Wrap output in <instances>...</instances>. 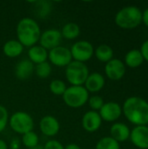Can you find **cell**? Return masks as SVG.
Wrapping results in <instances>:
<instances>
[{
  "mask_svg": "<svg viewBox=\"0 0 148 149\" xmlns=\"http://www.w3.org/2000/svg\"><path fill=\"white\" fill-rule=\"evenodd\" d=\"M122 113L129 122L135 126L148 124V102L140 97L133 96L126 100Z\"/></svg>",
  "mask_w": 148,
  "mask_h": 149,
  "instance_id": "cell-1",
  "label": "cell"
},
{
  "mask_svg": "<svg viewBox=\"0 0 148 149\" xmlns=\"http://www.w3.org/2000/svg\"><path fill=\"white\" fill-rule=\"evenodd\" d=\"M41 30L38 22L31 17H24L17 24V40L24 47H31L38 41Z\"/></svg>",
  "mask_w": 148,
  "mask_h": 149,
  "instance_id": "cell-2",
  "label": "cell"
},
{
  "mask_svg": "<svg viewBox=\"0 0 148 149\" xmlns=\"http://www.w3.org/2000/svg\"><path fill=\"white\" fill-rule=\"evenodd\" d=\"M142 22V11L136 6H126L120 10L115 16V24L125 30L134 29Z\"/></svg>",
  "mask_w": 148,
  "mask_h": 149,
  "instance_id": "cell-3",
  "label": "cell"
},
{
  "mask_svg": "<svg viewBox=\"0 0 148 149\" xmlns=\"http://www.w3.org/2000/svg\"><path fill=\"white\" fill-rule=\"evenodd\" d=\"M65 105L71 108L82 107L89 100V93L84 86H71L62 95Z\"/></svg>",
  "mask_w": 148,
  "mask_h": 149,
  "instance_id": "cell-4",
  "label": "cell"
},
{
  "mask_svg": "<svg viewBox=\"0 0 148 149\" xmlns=\"http://www.w3.org/2000/svg\"><path fill=\"white\" fill-rule=\"evenodd\" d=\"M65 78L71 86H84L89 73V69L85 63L72 60L65 67Z\"/></svg>",
  "mask_w": 148,
  "mask_h": 149,
  "instance_id": "cell-5",
  "label": "cell"
},
{
  "mask_svg": "<svg viewBox=\"0 0 148 149\" xmlns=\"http://www.w3.org/2000/svg\"><path fill=\"white\" fill-rule=\"evenodd\" d=\"M9 125L15 133L23 135L28 132L33 131L34 121L28 113L17 111L10 117Z\"/></svg>",
  "mask_w": 148,
  "mask_h": 149,
  "instance_id": "cell-6",
  "label": "cell"
},
{
  "mask_svg": "<svg viewBox=\"0 0 148 149\" xmlns=\"http://www.w3.org/2000/svg\"><path fill=\"white\" fill-rule=\"evenodd\" d=\"M70 51L72 59L82 63L91 59L94 54V48L92 45L86 40H79L74 43Z\"/></svg>",
  "mask_w": 148,
  "mask_h": 149,
  "instance_id": "cell-7",
  "label": "cell"
},
{
  "mask_svg": "<svg viewBox=\"0 0 148 149\" xmlns=\"http://www.w3.org/2000/svg\"><path fill=\"white\" fill-rule=\"evenodd\" d=\"M49 63L58 67H66L72 61V57L70 49L65 46H57L48 52Z\"/></svg>",
  "mask_w": 148,
  "mask_h": 149,
  "instance_id": "cell-8",
  "label": "cell"
},
{
  "mask_svg": "<svg viewBox=\"0 0 148 149\" xmlns=\"http://www.w3.org/2000/svg\"><path fill=\"white\" fill-rule=\"evenodd\" d=\"M62 35L60 31L57 29H48L41 32L39 38V45L45 50H51L57 46H59L62 40Z\"/></svg>",
  "mask_w": 148,
  "mask_h": 149,
  "instance_id": "cell-9",
  "label": "cell"
},
{
  "mask_svg": "<svg viewBox=\"0 0 148 149\" xmlns=\"http://www.w3.org/2000/svg\"><path fill=\"white\" fill-rule=\"evenodd\" d=\"M99 113L102 120H105L106 122H113L120 119V117L121 116L122 107L117 102H106L99 111Z\"/></svg>",
  "mask_w": 148,
  "mask_h": 149,
  "instance_id": "cell-10",
  "label": "cell"
},
{
  "mask_svg": "<svg viewBox=\"0 0 148 149\" xmlns=\"http://www.w3.org/2000/svg\"><path fill=\"white\" fill-rule=\"evenodd\" d=\"M105 72L111 80H120L126 73V65L119 58H113L106 64Z\"/></svg>",
  "mask_w": 148,
  "mask_h": 149,
  "instance_id": "cell-11",
  "label": "cell"
},
{
  "mask_svg": "<svg viewBox=\"0 0 148 149\" xmlns=\"http://www.w3.org/2000/svg\"><path fill=\"white\" fill-rule=\"evenodd\" d=\"M129 138L136 148L148 149V127L136 126L131 131Z\"/></svg>",
  "mask_w": 148,
  "mask_h": 149,
  "instance_id": "cell-12",
  "label": "cell"
},
{
  "mask_svg": "<svg viewBox=\"0 0 148 149\" xmlns=\"http://www.w3.org/2000/svg\"><path fill=\"white\" fill-rule=\"evenodd\" d=\"M39 129L44 135L48 137H53L58 134L60 129V124L54 116L46 115L40 120Z\"/></svg>",
  "mask_w": 148,
  "mask_h": 149,
  "instance_id": "cell-13",
  "label": "cell"
},
{
  "mask_svg": "<svg viewBox=\"0 0 148 149\" xmlns=\"http://www.w3.org/2000/svg\"><path fill=\"white\" fill-rule=\"evenodd\" d=\"M82 127L88 133H94L99 129L102 124V119L99 112L88 111L86 112L81 120Z\"/></svg>",
  "mask_w": 148,
  "mask_h": 149,
  "instance_id": "cell-14",
  "label": "cell"
},
{
  "mask_svg": "<svg viewBox=\"0 0 148 149\" xmlns=\"http://www.w3.org/2000/svg\"><path fill=\"white\" fill-rule=\"evenodd\" d=\"M106 79L104 76L99 72L90 73L85 82V88L88 93H98L105 86Z\"/></svg>",
  "mask_w": 148,
  "mask_h": 149,
  "instance_id": "cell-15",
  "label": "cell"
},
{
  "mask_svg": "<svg viewBox=\"0 0 148 149\" xmlns=\"http://www.w3.org/2000/svg\"><path fill=\"white\" fill-rule=\"evenodd\" d=\"M130 133L131 131L129 127L126 124L121 122L114 123L110 128L111 137L119 143L127 141L130 137Z\"/></svg>",
  "mask_w": 148,
  "mask_h": 149,
  "instance_id": "cell-16",
  "label": "cell"
},
{
  "mask_svg": "<svg viewBox=\"0 0 148 149\" xmlns=\"http://www.w3.org/2000/svg\"><path fill=\"white\" fill-rule=\"evenodd\" d=\"M34 68V64L29 59H22L15 66V75L17 79L25 80L32 75Z\"/></svg>",
  "mask_w": 148,
  "mask_h": 149,
  "instance_id": "cell-17",
  "label": "cell"
},
{
  "mask_svg": "<svg viewBox=\"0 0 148 149\" xmlns=\"http://www.w3.org/2000/svg\"><path fill=\"white\" fill-rule=\"evenodd\" d=\"M28 57L29 60L35 64L38 65L40 63L45 62L48 58V52L41 45H33L28 50Z\"/></svg>",
  "mask_w": 148,
  "mask_h": 149,
  "instance_id": "cell-18",
  "label": "cell"
},
{
  "mask_svg": "<svg viewBox=\"0 0 148 149\" xmlns=\"http://www.w3.org/2000/svg\"><path fill=\"white\" fill-rule=\"evenodd\" d=\"M24 46L17 39H10L3 46V52L8 58H17L22 54Z\"/></svg>",
  "mask_w": 148,
  "mask_h": 149,
  "instance_id": "cell-19",
  "label": "cell"
},
{
  "mask_svg": "<svg viewBox=\"0 0 148 149\" xmlns=\"http://www.w3.org/2000/svg\"><path fill=\"white\" fill-rule=\"evenodd\" d=\"M144 62L143 56L140 50H131L125 57V63L131 68H136L141 65Z\"/></svg>",
  "mask_w": 148,
  "mask_h": 149,
  "instance_id": "cell-20",
  "label": "cell"
},
{
  "mask_svg": "<svg viewBox=\"0 0 148 149\" xmlns=\"http://www.w3.org/2000/svg\"><path fill=\"white\" fill-rule=\"evenodd\" d=\"M95 57L103 63H107L113 58V50L107 45H100L94 50Z\"/></svg>",
  "mask_w": 148,
  "mask_h": 149,
  "instance_id": "cell-21",
  "label": "cell"
},
{
  "mask_svg": "<svg viewBox=\"0 0 148 149\" xmlns=\"http://www.w3.org/2000/svg\"><path fill=\"white\" fill-rule=\"evenodd\" d=\"M31 3L35 4L34 6L35 13L39 18H44L48 15H50L52 8L51 2L46 0H40V1H33Z\"/></svg>",
  "mask_w": 148,
  "mask_h": 149,
  "instance_id": "cell-22",
  "label": "cell"
},
{
  "mask_svg": "<svg viewBox=\"0 0 148 149\" xmlns=\"http://www.w3.org/2000/svg\"><path fill=\"white\" fill-rule=\"evenodd\" d=\"M61 35H62V38H65V39H69V40H72V39H75L77 38L79 34H80V28L79 26L76 24V23H67L65 24L61 31Z\"/></svg>",
  "mask_w": 148,
  "mask_h": 149,
  "instance_id": "cell-23",
  "label": "cell"
},
{
  "mask_svg": "<svg viewBox=\"0 0 148 149\" xmlns=\"http://www.w3.org/2000/svg\"><path fill=\"white\" fill-rule=\"evenodd\" d=\"M95 149H120V143L111 136L101 138L96 144Z\"/></svg>",
  "mask_w": 148,
  "mask_h": 149,
  "instance_id": "cell-24",
  "label": "cell"
},
{
  "mask_svg": "<svg viewBox=\"0 0 148 149\" xmlns=\"http://www.w3.org/2000/svg\"><path fill=\"white\" fill-rule=\"evenodd\" d=\"M21 142L25 148H31L39 144V138H38V135L35 132L31 131L22 135Z\"/></svg>",
  "mask_w": 148,
  "mask_h": 149,
  "instance_id": "cell-25",
  "label": "cell"
},
{
  "mask_svg": "<svg viewBox=\"0 0 148 149\" xmlns=\"http://www.w3.org/2000/svg\"><path fill=\"white\" fill-rule=\"evenodd\" d=\"M34 70L36 71V74L38 78L47 79L51 73V65L49 62L45 61L38 65H36Z\"/></svg>",
  "mask_w": 148,
  "mask_h": 149,
  "instance_id": "cell-26",
  "label": "cell"
},
{
  "mask_svg": "<svg viewBox=\"0 0 148 149\" xmlns=\"http://www.w3.org/2000/svg\"><path fill=\"white\" fill-rule=\"evenodd\" d=\"M50 91L51 92V93H53L54 95H58V96H62L64 94V93L66 90V85L65 83L61 80V79H53L49 86Z\"/></svg>",
  "mask_w": 148,
  "mask_h": 149,
  "instance_id": "cell-27",
  "label": "cell"
},
{
  "mask_svg": "<svg viewBox=\"0 0 148 149\" xmlns=\"http://www.w3.org/2000/svg\"><path fill=\"white\" fill-rule=\"evenodd\" d=\"M88 104H89V107L92 108V111L98 112L101 109V107H103L105 102H104V100L102 99V97H100L99 95H94V96H92L91 98H89Z\"/></svg>",
  "mask_w": 148,
  "mask_h": 149,
  "instance_id": "cell-28",
  "label": "cell"
},
{
  "mask_svg": "<svg viewBox=\"0 0 148 149\" xmlns=\"http://www.w3.org/2000/svg\"><path fill=\"white\" fill-rule=\"evenodd\" d=\"M9 113L5 107L0 105V133H2L9 123Z\"/></svg>",
  "mask_w": 148,
  "mask_h": 149,
  "instance_id": "cell-29",
  "label": "cell"
},
{
  "mask_svg": "<svg viewBox=\"0 0 148 149\" xmlns=\"http://www.w3.org/2000/svg\"><path fill=\"white\" fill-rule=\"evenodd\" d=\"M44 149H65V147L57 140H50L44 145Z\"/></svg>",
  "mask_w": 148,
  "mask_h": 149,
  "instance_id": "cell-30",
  "label": "cell"
},
{
  "mask_svg": "<svg viewBox=\"0 0 148 149\" xmlns=\"http://www.w3.org/2000/svg\"><path fill=\"white\" fill-rule=\"evenodd\" d=\"M140 51V52H141V54H142V56H143L144 60H146V61H147L148 62V39L147 40H146V41L142 44V45H141Z\"/></svg>",
  "mask_w": 148,
  "mask_h": 149,
  "instance_id": "cell-31",
  "label": "cell"
},
{
  "mask_svg": "<svg viewBox=\"0 0 148 149\" xmlns=\"http://www.w3.org/2000/svg\"><path fill=\"white\" fill-rule=\"evenodd\" d=\"M20 143H21V141H19V139H17V138L13 139L10 142V149H19Z\"/></svg>",
  "mask_w": 148,
  "mask_h": 149,
  "instance_id": "cell-32",
  "label": "cell"
},
{
  "mask_svg": "<svg viewBox=\"0 0 148 149\" xmlns=\"http://www.w3.org/2000/svg\"><path fill=\"white\" fill-rule=\"evenodd\" d=\"M142 22L145 24L147 27H148V9L145 10L144 12H142Z\"/></svg>",
  "mask_w": 148,
  "mask_h": 149,
  "instance_id": "cell-33",
  "label": "cell"
},
{
  "mask_svg": "<svg viewBox=\"0 0 148 149\" xmlns=\"http://www.w3.org/2000/svg\"><path fill=\"white\" fill-rule=\"evenodd\" d=\"M65 149H81L80 147L75 143H71V144H68L65 147Z\"/></svg>",
  "mask_w": 148,
  "mask_h": 149,
  "instance_id": "cell-34",
  "label": "cell"
},
{
  "mask_svg": "<svg viewBox=\"0 0 148 149\" xmlns=\"http://www.w3.org/2000/svg\"><path fill=\"white\" fill-rule=\"evenodd\" d=\"M0 149H8L7 143L3 140H1V139H0Z\"/></svg>",
  "mask_w": 148,
  "mask_h": 149,
  "instance_id": "cell-35",
  "label": "cell"
},
{
  "mask_svg": "<svg viewBox=\"0 0 148 149\" xmlns=\"http://www.w3.org/2000/svg\"><path fill=\"white\" fill-rule=\"evenodd\" d=\"M28 149H44V146L38 144V145H37V146H35V147H33V148H31Z\"/></svg>",
  "mask_w": 148,
  "mask_h": 149,
  "instance_id": "cell-36",
  "label": "cell"
}]
</instances>
